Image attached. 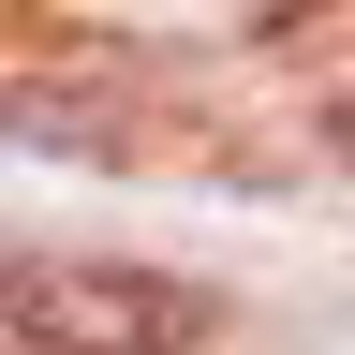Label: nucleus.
I'll return each mask as SVG.
<instances>
[{"label":"nucleus","mask_w":355,"mask_h":355,"mask_svg":"<svg viewBox=\"0 0 355 355\" xmlns=\"http://www.w3.org/2000/svg\"><path fill=\"white\" fill-rule=\"evenodd\" d=\"M15 326L44 355H178V340H207V296L193 282H133V266H30Z\"/></svg>","instance_id":"f257e3e1"}]
</instances>
